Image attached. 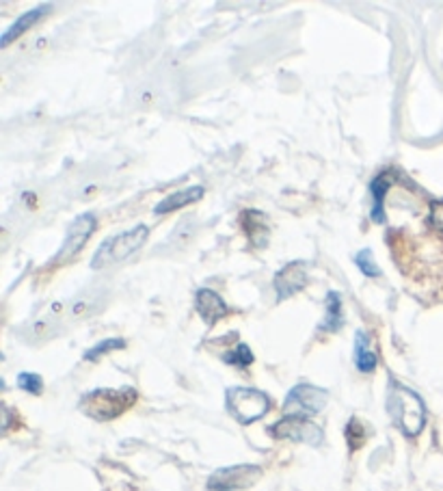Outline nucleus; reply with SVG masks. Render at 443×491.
<instances>
[{
    "label": "nucleus",
    "mask_w": 443,
    "mask_h": 491,
    "mask_svg": "<svg viewBox=\"0 0 443 491\" xmlns=\"http://www.w3.org/2000/svg\"><path fill=\"white\" fill-rule=\"evenodd\" d=\"M387 411L407 437L420 435L426 425V405L413 390L392 383L387 392Z\"/></svg>",
    "instance_id": "1"
},
{
    "label": "nucleus",
    "mask_w": 443,
    "mask_h": 491,
    "mask_svg": "<svg viewBox=\"0 0 443 491\" xmlns=\"http://www.w3.org/2000/svg\"><path fill=\"white\" fill-rule=\"evenodd\" d=\"M147 237H150V229L145 226H135L128 229V232L115 234V237L107 238L100 245L98 252L93 254L91 269L100 271L124 263V260H128L130 255H135L141 247H143L147 243Z\"/></svg>",
    "instance_id": "2"
},
{
    "label": "nucleus",
    "mask_w": 443,
    "mask_h": 491,
    "mask_svg": "<svg viewBox=\"0 0 443 491\" xmlns=\"http://www.w3.org/2000/svg\"><path fill=\"white\" fill-rule=\"evenodd\" d=\"M136 403V392L132 388L121 390H93L83 396L81 409L98 422L115 420Z\"/></svg>",
    "instance_id": "3"
},
{
    "label": "nucleus",
    "mask_w": 443,
    "mask_h": 491,
    "mask_svg": "<svg viewBox=\"0 0 443 491\" xmlns=\"http://www.w3.org/2000/svg\"><path fill=\"white\" fill-rule=\"evenodd\" d=\"M225 403H228L230 414L242 425L260 420L271 409V399L264 392L253 388H230L225 394Z\"/></svg>",
    "instance_id": "4"
},
{
    "label": "nucleus",
    "mask_w": 443,
    "mask_h": 491,
    "mask_svg": "<svg viewBox=\"0 0 443 491\" xmlns=\"http://www.w3.org/2000/svg\"><path fill=\"white\" fill-rule=\"evenodd\" d=\"M271 433L279 440L309 444V446H320L325 440L323 428L303 416H286L277 425L271 426Z\"/></svg>",
    "instance_id": "5"
},
{
    "label": "nucleus",
    "mask_w": 443,
    "mask_h": 491,
    "mask_svg": "<svg viewBox=\"0 0 443 491\" xmlns=\"http://www.w3.org/2000/svg\"><path fill=\"white\" fill-rule=\"evenodd\" d=\"M326 401H329V392L326 390L316 388V385L309 383H300L297 388L290 390L283 409L290 416H314L325 409Z\"/></svg>",
    "instance_id": "6"
},
{
    "label": "nucleus",
    "mask_w": 443,
    "mask_h": 491,
    "mask_svg": "<svg viewBox=\"0 0 443 491\" xmlns=\"http://www.w3.org/2000/svg\"><path fill=\"white\" fill-rule=\"evenodd\" d=\"M96 228H98V219L93 212H84L81 214V217L74 219L70 229H67L65 234V240H63V245L59 247V252H56L52 263L61 264L65 263V260L74 258V255H76L84 245H87V240L91 238V234L96 232Z\"/></svg>",
    "instance_id": "7"
},
{
    "label": "nucleus",
    "mask_w": 443,
    "mask_h": 491,
    "mask_svg": "<svg viewBox=\"0 0 443 491\" xmlns=\"http://www.w3.org/2000/svg\"><path fill=\"white\" fill-rule=\"evenodd\" d=\"M262 477V468L257 466H231L216 469L213 477L208 478L210 491H242L256 485Z\"/></svg>",
    "instance_id": "8"
},
{
    "label": "nucleus",
    "mask_w": 443,
    "mask_h": 491,
    "mask_svg": "<svg viewBox=\"0 0 443 491\" xmlns=\"http://www.w3.org/2000/svg\"><path fill=\"white\" fill-rule=\"evenodd\" d=\"M308 271L303 263H290L277 271L275 275V292L279 301H286L308 286Z\"/></svg>",
    "instance_id": "9"
},
{
    "label": "nucleus",
    "mask_w": 443,
    "mask_h": 491,
    "mask_svg": "<svg viewBox=\"0 0 443 491\" xmlns=\"http://www.w3.org/2000/svg\"><path fill=\"white\" fill-rule=\"evenodd\" d=\"M195 307H197L199 316L204 318L205 325H214L219 318L228 314V306H225V301L210 289L197 290V295H195Z\"/></svg>",
    "instance_id": "10"
},
{
    "label": "nucleus",
    "mask_w": 443,
    "mask_h": 491,
    "mask_svg": "<svg viewBox=\"0 0 443 491\" xmlns=\"http://www.w3.org/2000/svg\"><path fill=\"white\" fill-rule=\"evenodd\" d=\"M50 9H52V4H39V7L30 9V12L20 15V18L15 20V22L3 33V38H0V46H3V48H7V46L12 44L13 39H18L20 35L26 33V30L33 29V26L39 22V20L44 18V15L48 13Z\"/></svg>",
    "instance_id": "11"
},
{
    "label": "nucleus",
    "mask_w": 443,
    "mask_h": 491,
    "mask_svg": "<svg viewBox=\"0 0 443 491\" xmlns=\"http://www.w3.org/2000/svg\"><path fill=\"white\" fill-rule=\"evenodd\" d=\"M204 193H205L204 186H188V189H182V191L173 193V195L165 197V200H162L154 208V212L156 214H167V212H173V211H180V208L188 206V203H195V202L202 200Z\"/></svg>",
    "instance_id": "12"
},
{
    "label": "nucleus",
    "mask_w": 443,
    "mask_h": 491,
    "mask_svg": "<svg viewBox=\"0 0 443 491\" xmlns=\"http://www.w3.org/2000/svg\"><path fill=\"white\" fill-rule=\"evenodd\" d=\"M240 226L245 228L247 237L253 240L256 247H264L268 240V223L266 217L257 211H245L240 214Z\"/></svg>",
    "instance_id": "13"
},
{
    "label": "nucleus",
    "mask_w": 443,
    "mask_h": 491,
    "mask_svg": "<svg viewBox=\"0 0 443 491\" xmlns=\"http://www.w3.org/2000/svg\"><path fill=\"white\" fill-rule=\"evenodd\" d=\"M102 307V295L100 292H84V295L76 297V299L67 303V318L72 321H81V318H87Z\"/></svg>",
    "instance_id": "14"
},
{
    "label": "nucleus",
    "mask_w": 443,
    "mask_h": 491,
    "mask_svg": "<svg viewBox=\"0 0 443 491\" xmlns=\"http://www.w3.org/2000/svg\"><path fill=\"white\" fill-rule=\"evenodd\" d=\"M355 364L361 373H374L377 370L378 357L370 351V340H368V333L357 332L355 336Z\"/></svg>",
    "instance_id": "15"
},
{
    "label": "nucleus",
    "mask_w": 443,
    "mask_h": 491,
    "mask_svg": "<svg viewBox=\"0 0 443 491\" xmlns=\"http://www.w3.org/2000/svg\"><path fill=\"white\" fill-rule=\"evenodd\" d=\"M342 323H344V314H342V297L340 292L331 290L329 295H326V318L323 321V325H320V329H325V332H337V329L342 327Z\"/></svg>",
    "instance_id": "16"
},
{
    "label": "nucleus",
    "mask_w": 443,
    "mask_h": 491,
    "mask_svg": "<svg viewBox=\"0 0 443 491\" xmlns=\"http://www.w3.org/2000/svg\"><path fill=\"white\" fill-rule=\"evenodd\" d=\"M389 191V180L385 176H378L377 180L370 185V193H372V221L374 223H383L385 221V195Z\"/></svg>",
    "instance_id": "17"
},
{
    "label": "nucleus",
    "mask_w": 443,
    "mask_h": 491,
    "mask_svg": "<svg viewBox=\"0 0 443 491\" xmlns=\"http://www.w3.org/2000/svg\"><path fill=\"white\" fill-rule=\"evenodd\" d=\"M223 362L231 364V366H239V368H247V366L253 364V353L247 344H239L234 351L223 355Z\"/></svg>",
    "instance_id": "18"
},
{
    "label": "nucleus",
    "mask_w": 443,
    "mask_h": 491,
    "mask_svg": "<svg viewBox=\"0 0 443 491\" xmlns=\"http://www.w3.org/2000/svg\"><path fill=\"white\" fill-rule=\"evenodd\" d=\"M126 342L121 340V338H109V340L100 342L96 344L93 349H89L87 353H84V359H89V362H93V359L102 357L104 353H110V351H117V349H124Z\"/></svg>",
    "instance_id": "19"
},
{
    "label": "nucleus",
    "mask_w": 443,
    "mask_h": 491,
    "mask_svg": "<svg viewBox=\"0 0 443 491\" xmlns=\"http://www.w3.org/2000/svg\"><path fill=\"white\" fill-rule=\"evenodd\" d=\"M355 264L360 266V271L363 275H366V278H378V275H381V271H378L377 263H374L370 249H363V252L357 254L355 255Z\"/></svg>",
    "instance_id": "20"
},
{
    "label": "nucleus",
    "mask_w": 443,
    "mask_h": 491,
    "mask_svg": "<svg viewBox=\"0 0 443 491\" xmlns=\"http://www.w3.org/2000/svg\"><path fill=\"white\" fill-rule=\"evenodd\" d=\"M18 388L29 392V394H41V390H44V381H41L39 375L35 373H22L18 375Z\"/></svg>",
    "instance_id": "21"
},
{
    "label": "nucleus",
    "mask_w": 443,
    "mask_h": 491,
    "mask_svg": "<svg viewBox=\"0 0 443 491\" xmlns=\"http://www.w3.org/2000/svg\"><path fill=\"white\" fill-rule=\"evenodd\" d=\"M346 440H348V444H351L352 451H357V448H360L363 444V440H366V433H363V426L360 425V420H357V418H352V420L348 422Z\"/></svg>",
    "instance_id": "22"
},
{
    "label": "nucleus",
    "mask_w": 443,
    "mask_h": 491,
    "mask_svg": "<svg viewBox=\"0 0 443 491\" xmlns=\"http://www.w3.org/2000/svg\"><path fill=\"white\" fill-rule=\"evenodd\" d=\"M430 223L443 232V200L430 203Z\"/></svg>",
    "instance_id": "23"
}]
</instances>
